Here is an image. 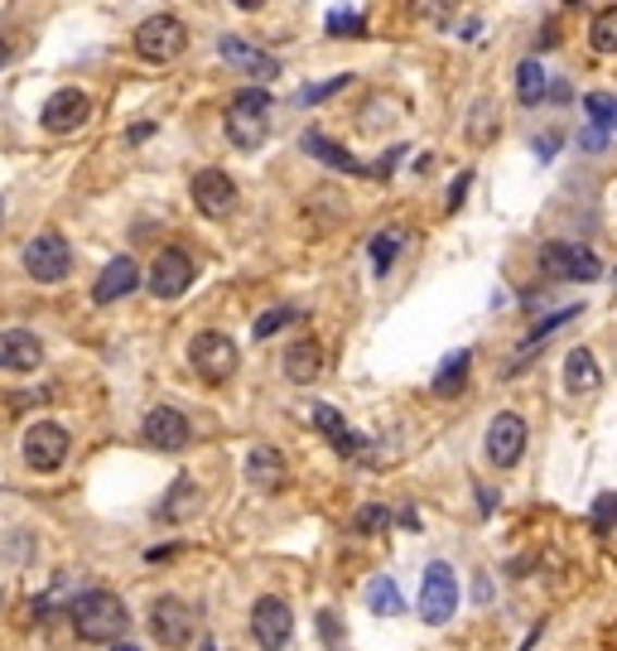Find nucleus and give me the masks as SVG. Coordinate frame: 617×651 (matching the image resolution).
<instances>
[{"label":"nucleus","instance_id":"obj_1","mask_svg":"<svg viewBox=\"0 0 617 651\" xmlns=\"http://www.w3.org/2000/svg\"><path fill=\"white\" fill-rule=\"evenodd\" d=\"M131 627V613L116 593L107 589H87L83 599L73 603V632L83 642H121V632Z\"/></svg>","mask_w":617,"mask_h":651},{"label":"nucleus","instance_id":"obj_2","mask_svg":"<svg viewBox=\"0 0 617 651\" xmlns=\"http://www.w3.org/2000/svg\"><path fill=\"white\" fill-rule=\"evenodd\" d=\"M266 136H271V93L266 87H246L227 107V140L237 150H256Z\"/></svg>","mask_w":617,"mask_h":651},{"label":"nucleus","instance_id":"obj_3","mask_svg":"<svg viewBox=\"0 0 617 651\" xmlns=\"http://www.w3.org/2000/svg\"><path fill=\"white\" fill-rule=\"evenodd\" d=\"M69 271H73V251L59 232H35V237L25 242V275L29 280L59 285V280H69Z\"/></svg>","mask_w":617,"mask_h":651},{"label":"nucleus","instance_id":"obj_4","mask_svg":"<svg viewBox=\"0 0 617 651\" xmlns=\"http://www.w3.org/2000/svg\"><path fill=\"white\" fill-rule=\"evenodd\" d=\"M188 49V29L174 15H150L136 25V53L150 63H174Z\"/></svg>","mask_w":617,"mask_h":651},{"label":"nucleus","instance_id":"obj_5","mask_svg":"<svg viewBox=\"0 0 617 651\" xmlns=\"http://www.w3.org/2000/svg\"><path fill=\"white\" fill-rule=\"evenodd\" d=\"M237 343L227 339V333H198L194 343H188V363H194V372L212 381V386H222V381H232L237 372Z\"/></svg>","mask_w":617,"mask_h":651},{"label":"nucleus","instance_id":"obj_6","mask_svg":"<svg viewBox=\"0 0 617 651\" xmlns=\"http://www.w3.org/2000/svg\"><path fill=\"white\" fill-rule=\"evenodd\" d=\"M454 609H458V579L444 560H434V565H424V579H420V617L430 627H444Z\"/></svg>","mask_w":617,"mask_h":651},{"label":"nucleus","instance_id":"obj_7","mask_svg":"<svg viewBox=\"0 0 617 651\" xmlns=\"http://www.w3.org/2000/svg\"><path fill=\"white\" fill-rule=\"evenodd\" d=\"M69 430L53 420H35L25 430V440H20V454H25V464L35 468V474H53V468L69 458Z\"/></svg>","mask_w":617,"mask_h":651},{"label":"nucleus","instance_id":"obj_8","mask_svg":"<svg viewBox=\"0 0 617 651\" xmlns=\"http://www.w3.org/2000/svg\"><path fill=\"white\" fill-rule=\"evenodd\" d=\"M541 271L550 280H599L603 261L579 242H545L541 246Z\"/></svg>","mask_w":617,"mask_h":651},{"label":"nucleus","instance_id":"obj_9","mask_svg":"<svg viewBox=\"0 0 617 651\" xmlns=\"http://www.w3.org/2000/svg\"><path fill=\"white\" fill-rule=\"evenodd\" d=\"M251 637L266 651L289 647V637H295V613H289V603L280 599V593H261V599L251 603Z\"/></svg>","mask_w":617,"mask_h":651},{"label":"nucleus","instance_id":"obj_10","mask_svg":"<svg viewBox=\"0 0 617 651\" xmlns=\"http://www.w3.org/2000/svg\"><path fill=\"white\" fill-rule=\"evenodd\" d=\"M521 454H526V420L516 410L492 415V425H488V458L497 468H516V464H521Z\"/></svg>","mask_w":617,"mask_h":651},{"label":"nucleus","instance_id":"obj_11","mask_svg":"<svg viewBox=\"0 0 617 651\" xmlns=\"http://www.w3.org/2000/svg\"><path fill=\"white\" fill-rule=\"evenodd\" d=\"M145 285H150L155 299H178L188 285H194V261H188L178 246H164V251L155 256L150 280H145Z\"/></svg>","mask_w":617,"mask_h":651},{"label":"nucleus","instance_id":"obj_12","mask_svg":"<svg viewBox=\"0 0 617 651\" xmlns=\"http://www.w3.org/2000/svg\"><path fill=\"white\" fill-rule=\"evenodd\" d=\"M92 116V102H87V93L83 87H59V93L44 102V131L49 136H69V131H77L83 121Z\"/></svg>","mask_w":617,"mask_h":651},{"label":"nucleus","instance_id":"obj_13","mask_svg":"<svg viewBox=\"0 0 617 651\" xmlns=\"http://www.w3.org/2000/svg\"><path fill=\"white\" fill-rule=\"evenodd\" d=\"M150 632L164 647H188V637H194V609L164 593V599L150 603Z\"/></svg>","mask_w":617,"mask_h":651},{"label":"nucleus","instance_id":"obj_14","mask_svg":"<svg viewBox=\"0 0 617 651\" xmlns=\"http://www.w3.org/2000/svg\"><path fill=\"white\" fill-rule=\"evenodd\" d=\"M246 482L256 492H285L289 488V458L275 444H256L246 454Z\"/></svg>","mask_w":617,"mask_h":651},{"label":"nucleus","instance_id":"obj_15","mask_svg":"<svg viewBox=\"0 0 617 651\" xmlns=\"http://www.w3.org/2000/svg\"><path fill=\"white\" fill-rule=\"evenodd\" d=\"M188 188H194V204L203 218H227V212L237 208V184L222 170H198Z\"/></svg>","mask_w":617,"mask_h":651},{"label":"nucleus","instance_id":"obj_16","mask_svg":"<svg viewBox=\"0 0 617 651\" xmlns=\"http://www.w3.org/2000/svg\"><path fill=\"white\" fill-rule=\"evenodd\" d=\"M218 53H222V63L242 69L246 77H256V83H275V77H280V63L271 59V53H261L256 44H246L237 35H222L218 39Z\"/></svg>","mask_w":617,"mask_h":651},{"label":"nucleus","instance_id":"obj_17","mask_svg":"<svg viewBox=\"0 0 617 651\" xmlns=\"http://www.w3.org/2000/svg\"><path fill=\"white\" fill-rule=\"evenodd\" d=\"M44 363V343L25 329H5L0 333V372H35Z\"/></svg>","mask_w":617,"mask_h":651},{"label":"nucleus","instance_id":"obj_18","mask_svg":"<svg viewBox=\"0 0 617 651\" xmlns=\"http://www.w3.org/2000/svg\"><path fill=\"white\" fill-rule=\"evenodd\" d=\"M136 285H140V266L131 261V256H116V261H107L102 275H97L92 299L97 305H116V299H126Z\"/></svg>","mask_w":617,"mask_h":651},{"label":"nucleus","instance_id":"obj_19","mask_svg":"<svg viewBox=\"0 0 617 651\" xmlns=\"http://www.w3.org/2000/svg\"><path fill=\"white\" fill-rule=\"evenodd\" d=\"M140 430H145V440H150L155 449H170V454L188 444V420L178 410H170V406H155L150 415H145Z\"/></svg>","mask_w":617,"mask_h":651},{"label":"nucleus","instance_id":"obj_20","mask_svg":"<svg viewBox=\"0 0 617 651\" xmlns=\"http://www.w3.org/2000/svg\"><path fill=\"white\" fill-rule=\"evenodd\" d=\"M285 377L295 381V386H313V381L323 377V347L319 339H295L285 347Z\"/></svg>","mask_w":617,"mask_h":651},{"label":"nucleus","instance_id":"obj_21","mask_svg":"<svg viewBox=\"0 0 617 651\" xmlns=\"http://www.w3.org/2000/svg\"><path fill=\"white\" fill-rule=\"evenodd\" d=\"M309 415H313V425H319V434L323 440H329L333 449H338V454H362L367 449V440L357 430H347V420L333 406H323V401H313L309 406Z\"/></svg>","mask_w":617,"mask_h":651},{"label":"nucleus","instance_id":"obj_22","mask_svg":"<svg viewBox=\"0 0 617 651\" xmlns=\"http://www.w3.org/2000/svg\"><path fill=\"white\" fill-rule=\"evenodd\" d=\"M565 386L575 391V396H593V391L603 386V372H599L589 347H575V353L565 357Z\"/></svg>","mask_w":617,"mask_h":651},{"label":"nucleus","instance_id":"obj_23","mask_svg":"<svg viewBox=\"0 0 617 651\" xmlns=\"http://www.w3.org/2000/svg\"><path fill=\"white\" fill-rule=\"evenodd\" d=\"M198 502H203V492H198V482H194V478H178L174 488H170V498L160 502V512H155V516H160L164 526H178V521H188V516L198 512Z\"/></svg>","mask_w":617,"mask_h":651},{"label":"nucleus","instance_id":"obj_24","mask_svg":"<svg viewBox=\"0 0 617 651\" xmlns=\"http://www.w3.org/2000/svg\"><path fill=\"white\" fill-rule=\"evenodd\" d=\"M305 150H309L319 164H329V170H338V174H367L362 164H357V160L343 150L338 140H329V136H323V131H309V136H305Z\"/></svg>","mask_w":617,"mask_h":651},{"label":"nucleus","instance_id":"obj_25","mask_svg":"<svg viewBox=\"0 0 617 651\" xmlns=\"http://www.w3.org/2000/svg\"><path fill=\"white\" fill-rule=\"evenodd\" d=\"M468 372H473V353H468V347H464V353H448L444 367L434 372V396H458Z\"/></svg>","mask_w":617,"mask_h":651},{"label":"nucleus","instance_id":"obj_26","mask_svg":"<svg viewBox=\"0 0 617 651\" xmlns=\"http://www.w3.org/2000/svg\"><path fill=\"white\" fill-rule=\"evenodd\" d=\"M516 97H521L526 107H535V102H545V97H550L541 59H521V63H516Z\"/></svg>","mask_w":617,"mask_h":651},{"label":"nucleus","instance_id":"obj_27","mask_svg":"<svg viewBox=\"0 0 617 651\" xmlns=\"http://www.w3.org/2000/svg\"><path fill=\"white\" fill-rule=\"evenodd\" d=\"M367 609L381 613V617H396V613H406V599L396 593V584L391 579H372L367 584Z\"/></svg>","mask_w":617,"mask_h":651},{"label":"nucleus","instance_id":"obj_28","mask_svg":"<svg viewBox=\"0 0 617 651\" xmlns=\"http://www.w3.org/2000/svg\"><path fill=\"white\" fill-rule=\"evenodd\" d=\"M583 111H589L593 131H603V136H613L617 131V97L613 93H589L583 97Z\"/></svg>","mask_w":617,"mask_h":651},{"label":"nucleus","instance_id":"obj_29","mask_svg":"<svg viewBox=\"0 0 617 651\" xmlns=\"http://www.w3.org/2000/svg\"><path fill=\"white\" fill-rule=\"evenodd\" d=\"M400 242H406V232H400V228H386V232H377V237H372V271L377 275L391 271V261L400 256Z\"/></svg>","mask_w":617,"mask_h":651},{"label":"nucleus","instance_id":"obj_30","mask_svg":"<svg viewBox=\"0 0 617 651\" xmlns=\"http://www.w3.org/2000/svg\"><path fill=\"white\" fill-rule=\"evenodd\" d=\"M589 44H593L599 53H617V5H613V10H599V15H593Z\"/></svg>","mask_w":617,"mask_h":651},{"label":"nucleus","instance_id":"obj_31","mask_svg":"<svg viewBox=\"0 0 617 651\" xmlns=\"http://www.w3.org/2000/svg\"><path fill=\"white\" fill-rule=\"evenodd\" d=\"M299 319V309L295 305H275V309H266L261 319H256V339H271V333H280L285 323H295Z\"/></svg>","mask_w":617,"mask_h":651},{"label":"nucleus","instance_id":"obj_32","mask_svg":"<svg viewBox=\"0 0 617 651\" xmlns=\"http://www.w3.org/2000/svg\"><path fill=\"white\" fill-rule=\"evenodd\" d=\"M613 526H617V492H603V498L593 502V531L608 536Z\"/></svg>","mask_w":617,"mask_h":651},{"label":"nucleus","instance_id":"obj_33","mask_svg":"<svg viewBox=\"0 0 617 651\" xmlns=\"http://www.w3.org/2000/svg\"><path fill=\"white\" fill-rule=\"evenodd\" d=\"M347 29H362V10L357 5H333L329 10V35H347Z\"/></svg>","mask_w":617,"mask_h":651},{"label":"nucleus","instance_id":"obj_34","mask_svg":"<svg viewBox=\"0 0 617 651\" xmlns=\"http://www.w3.org/2000/svg\"><path fill=\"white\" fill-rule=\"evenodd\" d=\"M347 83H353V77H329V83H319V87H305V93H299V102L319 107V102H329V97L338 93V87H347Z\"/></svg>","mask_w":617,"mask_h":651},{"label":"nucleus","instance_id":"obj_35","mask_svg":"<svg viewBox=\"0 0 617 651\" xmlns=\"http://www.w3.org/2000/svg\"><path fill=\"white\" fill-rule=\"evenodd\" d=\"M357 526H362V531H381V526H391V512L381 507V502H367L362 516H357Z\"/></svg>","mask_w":617,"mask_h":651},{"label":"nucleus","instance_id":"obj_36","mask_svg":"<svg viewBox=\"0 0 617 651\" xmlns=\"http://www.w3.org/2000/svg\"><path fill=\"white\" fill-rule=\"evenodd\" d=\"M468 184H473V170H464V174H458L454 179V184H448V212H458V208H464V198H468Z\"/></svg>","mask_w":617,"mask_h":651},{"label":"nucleus","instance_id":"obj_37","mask_svg":"<svg viewBox=\"0 0 617 651\" xmlns=\"http://www.w3.org/2000/svg\"><path fill=\"white\" fill-rule=\"evenodd\" d=\"M319 627H323V642H329L333 651H338L343 642H338V623H333V613H319Z\"/></svg>","mask_w":617,"mask_h":651},{"label":"nucleus","instance_id":"obj_38","mask_svg":"<svg viewBox=\"0 0 617 651\" xmlns=\"http://www.w3.org/2000/svg\"><path fill=\"white\" fill-rule=\"evenodd\" d=\"M559 150V140L555 136H545V140H535V155H541V160H550V155Z\"/></svg>","mask_w":617,"mask_h":651},{"label":"nucleus","instance_id":"obj_39","mask_svg":"<svg viewBox=\"0 0 617 651\" xmlns=\"http://www.w3.org/2000/svg\"><path fill=\"white\" fill-rule=\"evenodd\" d=\"M10 59V49H5V39H0V63H5Z\"/></svg>","mask_w":617,"mask_h":651},{"label":"nucleus","instance_id":"obj_40","mask_svg":"<svg viewBox=\"0 0 617 651\" xmlns=\"http://www.w3.org/2000/svg\"><path fill=\"white\" fill-rule=\"evenodd\" d=\"M111 651H140V647H126V642H116V647H111Z\"/></svg>","mask_w":617,"mask_h":651},{"label":"nucleus","instance_id":"obj_41","mask_svg":"<svg viewBox=\"0 0 617 651\" xmlns=\"http://www.w3.org/2000/svg\"><path fill=\"white\" fill-rule=\"evenodd\" d=\"M198 651H218V647H212V642H208V637H203V647H198Z\"/></svg>","mask_w":617,"mask_h":651},{"label":"nucleus","instance_id":"obj_42","mask_svg":"<svg viewBox=\"0 0 617 651\" xmlns=\"http://www.w3.org/2000/svg\"><path fill=\"white\" fill-rule=\"evenodd\" d=\"M0 222H5V204H0Z\"/></svg>","mask_w":617,"mask_h":651}]
</instances>
